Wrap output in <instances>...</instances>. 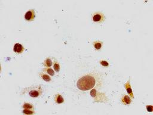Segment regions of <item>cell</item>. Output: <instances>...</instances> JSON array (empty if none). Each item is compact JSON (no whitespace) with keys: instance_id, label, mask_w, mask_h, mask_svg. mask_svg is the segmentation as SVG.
<instances>
[{"instance_id":"13","label":"cell","mask_w":153,"mask_h":115,"mask_svg":"<svg viewBox=\"0 0 153 115\" xmlns=\"http://www.w3.org/2000/svg\"><path fill=\"white\" fill-rule=\"evenodd\" d=\"M53 69L56 72H59L60 71V66L59 65V63H58V62H56V60H55L53 63Z\"/></svg>"},{"instance_id":"6","label":"cell","mask_w":153,"mask_h":115,"mask_svg":"<svg viewBox=\"0 0 153 115\" xmlns=\"http://www.w3.org/2000/svg\"><path fill=\"white\" fill-rule=\"evenodd\" d=\"M124 87H125L126 90L127 91H128V94H129V97H130L131 98H133L134 96H133V94L132 88H131V86H130V80L128 81V82L124 84Z\"/></svg>"},{"instance_id":"12","label":"cell","mask_w":153,"mask_h":115,"mask_svg":"<svg viewBox=\"0 0 153 115\" xmlns=\"http://www.w3.org/2000/svg\"><path fill=\"white\" fill-rule=\"evenodd\" d=\"M43 72L46 73L48 74L51 76H53L55 75V72H54V70L51 68H50V67H45L44 69L43 70Z\"/></svg>"},{"instance_id":"15","label":"cell","mask_w":153,"mask_h":115,"mask_svg":"<svg viewBox=\"0 0 153 115\" xmlns=\"http://www.w3.org/2000/svg\"><path fill=\"white\" fill-rule=\"evenodd\" d=\"M22 112L24 114L26 115H32L35 113L33 109H24V110L22 111Z\"/></svg>"},{"instance_id":"10","label":"cell","mask_w":153,"mask_h":115,"mask_svg":"<svg viewBox=\"0 0 153 115\" xmlns=\"http://www.w3.org/2000/svg\"><path fill=\"white\" fill-rule=\"evenodd\" d=\"M53 64L52 60L50 58L47 57L45 59V60L43 62V66L45 67H50Z\"/></svg>"},{"instance_id":"1","label":"cell","mask_w":153,"mask_h":115,"mask_svg":"<svg viewBox=\"0 0 153 115\" xmlns=\"http://www.w3.org/2000/svg\"><path fill=\"white\" fill-rule=\"evenodd\" d=\"M96 84V80L92 75H86L78 79L77 86L82 91H88L94 87Z\"/></svg>"},{"instance_id":"4","label":"cell","mask_w":153,"mask_h":115,"mask_svg":"<svg viewBox=\"0 0 153 115\" xmlns=\"http://www.w3.org/2000/svg\"><path fill=\"white\" fill-rule=\"evenodd\" d=\"M25 20L28 21H32L35 18V12L34 10L31 9L26 13L25 15Z\"/></svg>"},{"instance_id":"11","label":"cell","mask_w":153,"mask_h":115,"mask_svg":"<svg viewBox=\"0 0 153 115\" xmlns=\"http://www.w3.org/2000/svg\"><path fill=\"white\" fill-rule=\"evenodd\" d=\"M103 42L102 41H96L93 42V47H94V48L96 50H100L102 47Z\"/></svg>"},{"instance_id":"18","label":"cell","mask_w":153,"mask_h":115,"mask_svg":"<svg viewBox=\"0 0 153 115\" xmlns=\"http://www.w3.org/2000/svg\"><path fill=\"white\" fill-rule=\"evenodd\" d=\"M153 105H147V111H148V112H153Z\"/></svg>"},{"instance_id":"8","label":"cell","mask_w":153,"mask_h":115,"mask_svg":"<svg viewBox=\"0 0 153 115\" xmlns=\"http://www.w3.org/2000/svg\"><path fill=\"white\" fill-rule=\"evenodd\" d=\"M40 77L43 80L45 81L46 82H50L51 81V78L50 76L47 73H46L45 72H41L40 73Z\"/></svg>"},{"instance_id":"3","label":"cell","mask_w":153,"mask_h":115,"mask_svg":"<svg viewBox=\"0 0 153 115\" xmlns=\"http://www.w3.org/2000/svg\"><path fill=\"white\" fill-rule=\"evenodd\" d=\"M105 19V16L101 12H96L92 16L93 21L95 23H101L104 22Z\"/></svg>"},{"instance_id":"5","label":"cell","mask_w":153,"mask_h":115,"mask_svg":"<svg viewBox=\"0 0 153 115\" xmlns=\"http://www.w3.org/2000/svg\"><path fill=\"white\" fill-rule=\"evenodd\" d=\"M24 50H25L24 47L19 43H16L15 45H14V47H13V51L16 54H18L22 53Z\"/></svg>"},{"instance_id":"17","label":"cell","mask_w":153,"mask_h":115,"mask_svg":"<svg viewBox=\"0 0 153 115\" xmlns=\"http://www.w3.org/2000/svg\"><path fill=\"white\" fill-rule=\"evenodd\" d=\"M96 94L97 92L95 89H92L91 91H90V95H91L92 97H93V98H95L96 96Z\"/></svg>"},{"instance_id":"14","label":"cell","mask_w":153,"mask_h":115,"mask_svg":"<svg viewBox=\"0 0 153 115\" xmlns=\"http://www.w3.org/2000/svg\"><path fill=\"white\" fill-rule=\"evenodd\" d=\"M22 107L24 109H34V105L31 103H25L22 105Z\"/></svg>"},{"instance_id":"16","label":"cell","mask_w":153,"mask_h":115,"mask_svg":"<svg viewBox=\"0 0 153 115\" xmlns=\"http://www.w3.org/2000/svg\"><path fill=\"white\" fill-rule=\"evenodd\" d=\"M100 64L101 65L104 66V67H107V66H109V63L107 61H105V60H101L100 61Z\"/></svg>"},{"instance_id":"9","label":"cell","mask_w":153,"mask_h":115,"mask_svg":"<svg viewBox=\"0 0 153 115\" xmlns=\"http://www.w3.org/2000/svg\"><path fill=\"white\" fill-rule=\"evenodd\" d=\"M54 100H55V102L57 104H61L64 102V99H63V97L59 94H56V95L55 96Z\"/></svg>"},{"instance_id":"2","label":"cell","mask_w":153,"mask_h":115,"mask_svg":"<svg viewBox=\"0 0 153 115\" xmlns=\"http://www.w3.org/2000/svg\"><path fill=\"white\" fill-rule=\"evenodd\" d=\"M42 93H43L42 86L41 85H39L31 86L23 89L21 91V95L28 94L32 98H37L42 95Z\"/></svg>"},{"instance_id":"7","label":"cell","mask_w":153,"mask_h":115,"mask_svg":"<svg viewBox=\"0 0 153 115\" xmlns=\"http://www.w3.org/2000/svg\"><path fill=\"white\" fill-rule=\"evenodd\" d=\"M121 103L124 105H129L132 102L131 98L128 95H123L121 98Z\"/></svg>"}]
</instances>
